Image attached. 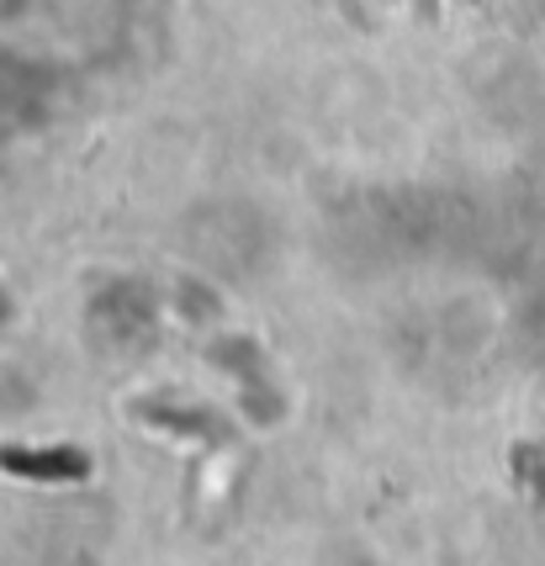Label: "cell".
Returning <instances> with one entry per match:
<instances>
[{
  "label": "cell",
  "instance_id": "1",
  "mask_svg": "<svg viewBox=\"0 0 545 566\" xmlns=\"http://www.w3.org/2000/svg\"><path fill=\"white\" fill-rule=\"evenodd\" d=\"M0 471H17V476H38V482H53V476H85L91 461L80 450H0Z\"/></svg>",
  "mask_w": 545,
  "mask_h": 566
}]
</instances>
